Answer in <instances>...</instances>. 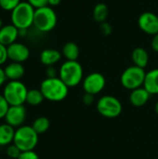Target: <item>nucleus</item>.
Returning <instances> with one entry per match:
<instances>
[{"instance_id":"obj_1","label":"nucleus","mask_w":158,"mask_h":159,"mask_svg":"<svg viewBox=\"0 0 158 159\" xmlns=\"http://www.w3.org/2000/svg\"><path fill=\"white\" fill-rule=\"evenodd\" d=\"M40 90L46 100L58 102L63 101L68 96L69 88L59 76L52 78L47 77L42 81Z\"/></svg>"},{"instance_id":"obj_2","label":"nucleus","mask_w":158,"mask_h":159,"mask_svg":"<svg viewBox=\"0 0 158 159\" xmlns=\"http://www.w3.org/2000/svg\"><path fill=\"white\" fill-rule=\"evenodd\" d=\"M35 8L32 7L27 1H21L10 14L11 23L16 26L19 30H28L34 25Z\"/></svg>"},{"instance_id":"obj_3","label":"nucleus","mask_w":158,"mask_h":159,"mask_svg":"<svg viewBox=\"0 0 158 159\" xmlns=\"http://www.w3.org/2000/svg\"><path fill=\"white\" fill-rule=\"evenodd\" d=\"M83 67L77 61H66L59 70V77L68 88L78 86L83 81Z\"/></svg>"},{"instance_id":"obj_4","label":"nucleus","mask_w":158,"mask_h":159,"mask_svg":"<svg viewBox=\"0 0 158 159\" xmlns=\"http://www.w3.org/2000/svg\"><path fill=\"white\" fill-rule=\"evenodd\" d=\"M57 21H58L57 14L51 7L46 6L35 9L34 18V26L39 32L48 33L52 31L56 27Z\"/></svg>"},{"instance_id":"obj_5","label":"nucleus","mask_w":158,"mask_h":159,"mask_svg":"<svg viewBox=\"0 0 158 159\" xmlns=\"http://www.w3.org/2000/svg\"><path fill=\"white\" fill-rule=\"evenodd\" d=\"M13 143L21 152L33 151L38 143V134L32 126H21L15 130Z\"/></svg>"},{"instance_id":"obj_6","label":"nucleus","mask_w":158,"mask_h":159,"mask_svg":"<svg viewBox=\"0 0 158 159\" xmlns=\"http://www.w3.org/2000/svg\"><path fill=\"white\" fill-rule=\"evenodd\" d=\"M27 93L28 89L26 86L20 80L9 81L3 90V96L10 106L23 105V103L26 102Z\"/></svg>"},{"instance_id":"obj_7","label":"nucleus","mask_w":158,"mask_h":159,"mask_svg":"<svg viewBox=\"0 0 158 159\" xmlns=\"http://www.w3.org/2000/svg\"><path fill=\"white\" fill-rule=\"evenodd\" d=\"M146 72L143 68L132 65L128 67L121 75V85L129 90H134L141 87H143Z\"/></svg>"},{"instance_id":"obj_8","label":"nucleus","mask_w":158,"mask_h":159,"mask_svg":"<svg viewBox=\"0 0 158 159\" xmlns=\"http://www.w3.org/2000/svg\"><path fill=\"white\" fill-rule=\"evenodd\" d=\"M122 110L123 107L121 102L112 95L102 96L97 102V111L101 116L106 118H115L119 116Z\"/></svg>"},{"instance_id":"obj_9","label":"nucleus","mask_w":158,"mask_h":159,"mask_svg":"<svg viewBox=\"0 0 158 159\" xmlns=\"http://www.w3.org/2000/svg\"><path fill=\"white\" fill-rule=\"evenodd\" d=\"M106 86V79L101 73H91L83 79V89L85 93L97 95L103 90Z\"/></svg>"},{"instance_id":"obj_10","label":"nucleus","mask_w":158,"mask_h":159,"mask_svg":"<svg viewBox=\"0 0 158 159\" xmlns=\"http://www.w3.org/2000/svg\"><path fill=\"white\" fill-rule=\"evenodd\" d=\"M138 25L143 33L154 36L158 34V16L154 12H143L138 19Z\"/></svg>"},{"instance_id":"obj_11","label":"nucleus","mask_w":158,"mask_h":159,"mask_svg":"<svg viewBox=\"0 0 158 159\" xmlns=\"http://www.w3.org/2000/svg\"><path fill=\"white\" fill-rule=\"evenodd\" d=\"M7 58L11 61L22 63L27 61L30 57L29 48L20 42H14L13 44L7 47Z\"/></svg>"},{"instance_id":"obj_12","label":"nucleus","mask_w":158,"mask_h":159,"mask_svg":"<svg viewBox=\"0 0 158 159\" xmlns=\"http://www.w3.org/2000/svg\"><path fill=\"white\" fill-rule=\"evenodd\" d=\"M26 119V108L24 105L10 106L6 116V123L13 128H20Z\"/></svg>"},{"instance_id":"obj_13","label":"nucleus","mask_w":158,"mask_h":159,"mask_svg":"<svg viewBox=\"0 0 158 159\" xmlns=\"http://www.w3.org/2000/svg\"><path fill=\"white\" fill-rule=\"evenodd\" d=\"M19 36V29L12 23L4 25L0 29V43L6 47H8L9 45L16 42Z\"/></svg>"},{"instance_id":"obj_14","label":"nucleus","mask_w":158,"mask_h":159,"mask_svg":"<svg viewBox=\"0 0 158 159\" xmlns=\"http://www.w3.org/2000/svg\"><path fill=\"white\" fill-rule=\"evenodd\" d=\"M151 94L144 89V87H141L134 90H131L129 95V102L135 107H142L147 103L150 99Z\"/></svg>"},{"instance_id":"obj_15","label":"nucleus","mask_w":158,"mask_h":159,"mask_svg":"<svg viewBox=\"0 0 158 159\" xmlns=\"http://www.w3.org/2000/svg\"><path fill=\"white\" fill-rule=\"evenodd\" d=\"M5 75L7 76V79L9 81H18L20 80L25 73L24 67L22 63L20 62H14L11 61L10 63L7 64L4 68Z\"/></svg>"},{"instance_id":"obj_16","label":"nucleus","mask_w":158,"mask_h":159,"mask_svg":"<svg viewBox=\"0 0 158 159\" xmlns=\"http://www.w3.org/2000/svg\"><path fill=\"white\" fill-rule=\"evenodd\" d=\"M144 89L151 94V95H157L158 94V68L153 69L146 73L144 83Z\"/></svg>"},{"instance_id":"obj_17","label":"nucleus","mask_w":158,"mask_h":159,"mask_svg":"<svg viewBox=\"0 0 158 159\" xmlns=\"http://www.w3.org/2000/svg\"><path fill=\"white\" fill-rule=\"evenodd\" d=\"M61 58V53L59 50L53 48L44 49L40 53V61L42 62V64L47 67L56 64L58 61H60Z\"/></svg>"},{"instance_id":"obj_18","label":"nucleus","mask_w":158,"mask_h":159,"mask_svg":"<svg viewBox=\"0 0 158 159\" xmlns=\"http://www.w3.org/2000/svg\"><path fill=\"white\" fill-rule=\"evenodd\" d=\"M131 60L134 65L144 69L149 62V54L145 48H136L131 53Z\"/></svg>"},{"instance_id":"obj_19","label":"nucleus","mask_w":158,"mask_h":159,"mask_svg":"<svg viewBox=\"0 0 158 159\" xmlns=\"http://www.w3.org/2000/svg\"><path fill=\"white\" fill-rule=\"evenodd\" d=\"M15 129L10 125L5 123L0 125V146H8L13 143Z\"/></svg>"},{"instance_id":"obj_20","label":"nucleus","mask_w":158,"mask_h":159,"mask_svg":"<svg viewBox=\"0 0 158 159\" xmlns=\"http://www.w3.org/2000/svg\"><path fill=\"white\" fill-rule=\"evenodd\" d=\"M79 53V47L74 42H67L62 48V55L66 61H77Z\"/></svg>"},{"instance_id":"obj_21","label":"nucleus","mask_w":158,"mask_h":159,"mask_svg":"<svg viewBox=\"0 0 158 159\" xmlns=\"http://www.w3.org/2000/svg\"><path fill=\"white\" fill-rule=\"evenodd\" d=\"M109 14L108 7L104 3H99L94 7L93 9V19L98 23H102L106 21Z\"/></svg>"},{"instance_id":"obj_22","label":"nucleus","mask_w":158,"mask_h":159,"mask_svg":"<svg viewBox=\"0 0 158 159\" xmlns=\"http://www.w3.org/2000/svg\"><path fill=\"white\" fill-rule=\"evenodd\" d=\"M45 100V97L40 89H30L28 90L27 97H26V102L29 105L36 106L42 103V102Z\"/></svg>"},{"instance_id":"obj_23","label":"nucleus","mask_w":158,"mask_h":159,"mask_svg":"<svg viewBox=\"0 0 158 159\" xmlns=\"http://www.w3.org/2000/svg\"><path fill=\"white\" fill-rule=\"evenodd\" d=\"M49 126H50V122H49L48 118H47L45 116L37 117L32 125L33 129L36 131V133L38 135L47 131V129H49Z\"/></svg>"},{"instance_id":"obj_24","label":"nucleus","mask_w":158,"mask_h":159,"mask_svg":"<svg viewBox=\"0 0 158 159\" xmlns=\"http://www.w3.org/2000/svg\"><path fill=\"white\" fill-rule=\"evenodd\" d=\"M20 2V0H0V8L11 12Z\"/></svg>"},{"instance_id":"obj_25","label":"nucleus","mask_w":158,"mask_h":159,"mask_svg":"<svg viewBox=\"0 0 158 159\" xmlns=\"http://www.w3.org/2000/svg\"><path fill=\"white\" fill-rule=\"evenodd\" d=\"M20 154H21V151H20V148H19L17 145H15L14 143L9 144V145L7 146V157H10V158L18 159Z\"/></svg>"},{"instance_id":"obj_26","label":"nucleus","mask_w":158,"mask_h":159,"mask_svg":"<svg viewBox=\"0 0 158 159\" xmlns=\"http://www.w3.org/2000/svg\"><path fill=\"white\" fill-rule=\"evenodd\" d=\"M9 107H10V105L7 102V101L5 99L3 94L2 95L0 94V119L5 118Z\"/></svg>"},{"instance_id":"obj_27","label":"nucleus","mask_w":158,"mask_h":159,"mask_svg":"<svg viewBox=\"0 0 158 159\" xmlns=\"http://www.w3.org/2000/svg\"><path fill=\"white\" fill-rule=\"evenodd\" d=\"M100 30H101V33L103 35H110L112 34V32H113V27L111 26V24L109 22L104 21V22L101 23Z\"/></svg>"},{"instance_id":"obj_28","label":"nucleus","mask_w":158,"mask_h":159,"mask_svg":"<svg viewBox=\"0 0 158 159\" xmlns=\"http://www.w3.org/2000/svg\"><path fill=\"white\" fill-rule=\"evenodd\" d=\"M32 7H34L35 9L40 8L46 6H48V0H26Z\"/></svg>"},{"instance_id":"obj_29","label":"nucleus","mask_w":158,"mask_h":159,"mask_svg":"<svg viewBox=\"0 0 158 159\" xmlns=\"http://www.w3.org/2000/svg\"><path fill=\"white\" fill-rule=\"evenodd\" d=\"M18 159H39L38 155L33 150V151H26L21 152Z\"/></svg>"},{"instance_id":"obj_30","label":"nucleus","mask_w":158,"mask_h":159,"mask_svg":"<svg viewBox=\"0 0 158 159\" xmlns=\"http://www.w3.org/2000/svg\"><path fill=\"white\" fill-rule=\"evenodd\" d=\"M8 60L7 58V47L2 45L0 43V66L3 65Z\"/></svg>"},{"instance_id":"obj_31","label":"nucleus","mask_w":158,"mask_h":159,"mask_svg":"<svg viewBox=\"0 0 158 159\" xmlns=\"http://www.w3.org/2000/svg\"><path fill=\"white\" fill-rule=\"evenodd\" d=\"M82 100H83V102L86 105H90L94 102V95H91V94H88V93H85L83 98H82Z\"/></svg>"},{"instance_id":"obj_32","label":"nucleus","mask_w":158,"mask_h":159,"mask_svg":"<svg viewBox=\"0 0 158 159\" xmlns=\"http://www.w3.org/2000/svg\"><path fill=\"white\" fill-rule=\"evenodd\" d=\"M57 75H59V73H57L56 69L53 66H48L47 69V77L48 78H52V77H57Z\"/></svg>"},{"instance_id":"obj_33","label":"nucleus","mask_w":158,"mask_h":159,"mask_svg":"<svg viewBox=\"0 0 158 159\" xmlns=\"http://www.w3.org/2000/svg\"><path fill=\"white\" fill-rule=\"evenodd\" d=\"M151 46H152L153 50L158 53V34L153 36V39H152V42H151Z\"/></svg>"},{"instance_id":"obj_34","label":"nucleus","mask_w":158,"mask_h":159,"mask_svg":"<svg viewBox=\"0 0 158 159\" xmlns=\"http://www.w3.org/2000/svg\"><path fill=\"white\" fill-rule=\"evenodd\" d=\"M7 80V76L5 75V71L4 69L0 66V87L4 85V83L6 82Z\"/></svg>"},{"instance_id":"obj_35","label":"nucleus","mask_w":158,"mask_h":159,"mask_svg":"<svg viewBox=\"0 0 158 159\" xmlns=\"http://www.w3.org/2000/svg\"><path fill=\"white\" fill-rule=\"evenodd\" d=\"M61 2V0H48V6L56 7V6L60 5Z\"/></svg>"},{"instance_id":"obj_36","label":"nucleus","mask_w":158,"mask_h":159,"mask_svg":"<svg viewBox=\"0 0 158 159\" xmlns=\"http://www.w3.org/2000/svg\"><path fill=\"white\" fill-rule=\"evenodd\" d=\"M19 34H20V36H21V37L25 36V35L27 34V30H26V29H20V30H19Z\"/></svg>"},{"instance_id":"obj_37","label":"nucleus","mask_w":158,"mask_h":159,"mask_svg":"<svg viewBox=\"0 0 158 159\" xmlns=\"http://www.w3.org/2000/svg\"><path fill=\"white\" fill-rule=\"evenodd\" d=\"M155 111H156V113L157 114L158 116V102L156 103V105H155Z\"/></svg>"},{"instance_id":"obj_38","label":"nucleus","mask_w":158,"mask_h":159,"mask_svg":"<svg viewBox=\"0 0 158 159\" xmlns=\"http://www.w3.org/2000/svg\"><path fill=\"white\" fill-rule=\"evenodd\" d=\"M3 26H4V25H3V20H2V19L0 18V29H1Z\"/></svg>"}]
</instances>
